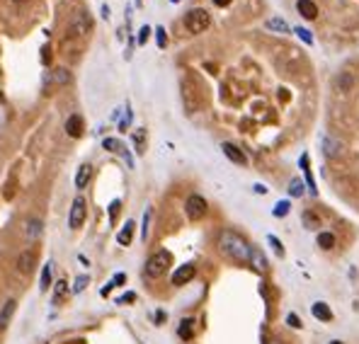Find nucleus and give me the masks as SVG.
<instances>
[{"instance_id": "46", "label": "nucleus", "mask_w": 359, "mask_h": 344, "mask_svg": "<svg viewBox=\"0 0 359 344\" xmlns=\"http://www.w3.org/2000/svg\"><path fill=\"white\" fill-rule=\"evenodd\" d=\"M0 100H2V92H0Z\"/></svg>"}, {"instance_id": "21", "label": "nucleus", "mask_w": 359, "mask_h": 344, "mask_svg": "<svg viewBox=\"0 0 359 344\" xmlns=\"http://www.w3.org/2000/svg\"><path fill=\"white\" fill-rule=\"evenodd\" d=\"M51 267H54V264H51V262H46V264H44V269H41V279H39V289H41V291H46L49 286H51Z\"/></svg>"}, {"instance_id": "13", "label": "nucleus", "mask_w": 359, "mask_h": 344, "mask_svg": "<svg viewBox=\"0 0 359 344\" xmlns=\"http://www.w3.org/2000/svg\"><path fill=\"white\" fill-rule=\"evenodd\" d=\"M296 10H299L306 19H316V15H318V5H316L313 0H299V2H296Z\"/></svg>"}, {"instance_id": "18", "label": "nucleus", "mask_w": 359, "mask_h": 344, "mask_svg": "<svg viewBox=\"0 0 359 344\" xmlns=\"http://www.w3.org/2000/svg\"><path fill=\"white\" fill-rule=\"evenodd\" d=\"M133 228H136L133 221H126V226H124V228L119 230V235H117V242H119V245H129L133 237Z\"/></svg>"}, {"instance_id": "26", "label": "nucleus", "mask_w": 359, "mask_h": 344, "mask_svg": "<svg viewBox=\"0 0 359 344\" xmlns=\"http://www.w3.org/2000/svg\"><path fill=\"white\" fill-rule=\"evenodd\" d=\"M289 194H291V197H301L303 194V182L299 180V177H294V180L289 182Z\"/></svg>"}, {"instance_id": "9", "label": "nucleus", "mask_w": 359, "mask_h": 344, "mask_svg": "<svg viewBox=\"0 0 359 344\" xmlns=\"http://www.w3.org/2000/svg\"><path fill=\"white\" fill-rule=\"evenodd\" d=\"M44 233V223H41V218H29L27 221V226H24V237L29 240V242H34L39 240Z\"/></svg>"}, {"instance_id": "24", "label": "nucleus", "mask_w": 359, "mask_h": 344, "mask_svg": "<svg viewBox=\"0 0 359 344\" xmlns=\"http://www.w3.org/2000/svg\"><path fill=\"white\" fill-rule=\"evenodd\" d=\"M303 223H306V228H311V230H318V228H321V218L316 216V214H311V211L303 214Z\"/></svg>"}, {"instance_id": "8", "label": "nucleus", "mask_w": 359, "mask_h": 344, "mask_svg": "<svg viewBox=\"0 0 359 344\" xmlns=\"http://www.w3.org/2000/svg\"><path fill=\"white\" fill-rule=\"evenodd\" d=\"M194 264H182V267H177L175 274H172V286H185L187 281L194 279Z\"/></svg>"}, {"instance_id": "1", "label": "nucleus", "mask_w": 359, "mask_h": 344, "mask_svg": "<svg viewBox=\"0 0 359 344\" xmlns=\"http://www.w3.org/2000/svg\"><path fill=\"white\" fill-rule=\"evenodd\" d=\"M219 250L226 254L228 259L238 262V264H250L252 247H250L238 233H233V230H224V233L219 235Z\"/></svg>"}, {"instance_id": "38", "label": "nucleus", "mask_w": 359, "mask_h": 344, "mask_svg": "<svg viewBox=\"0 0 359 344\" xmlns=\"http://www.w3.org/2000/svg\"><path fill=\"white\" fill-rule=\"evenodd\" d=\"M41 58H44V63H49V61H51V49H49V44L44 46V56H41Z\"/></svg>"}, {"instance_id": "45", "label": "nucleus", "mask_w": 359, "mask_h": 344, "mask_svg": "<svg viewBox=\"0 0 359 344\" xmlns=\"http://www.w3.org/2000/svg\"><path fill=\"white\" fill-rule=\"evenodd\" d=\"M172 2H180V0H172Z\"/></svg>"}, {"instance_id": "14", "label": "nucleus", "mask_w": 359, "mask_h": 344, "mask_svg": "<svg viewBox=\"0 0 359 344\" xmlns=\"http://www.w3.org/2000/svg\"><path fill=\"white\" fill-rule=\"evenodd\" d=\"M311 313H313V318H316V320H323V323H330V320H333V310L328 308L323 301L313 303V306H311Z\"/></svg>"}, {"instance_id": "3", "label": "nucleus", "mask_w": 359, "mask_h": 344, "mask_svg": "<svg viewBox=\"0 0 359 344\" xmlns=\"http://www.w3.org/2000/svg\"><path fill=\"white\" fill-rule=\"evenodd\" d=\"M170 262H172L170 252H168V250H160V252H155L151 259L146 262V274L153 276V279H158V276H163V274L168 272Z\"/></svg>"}, {"instance_id": "34", "label": "nucleus", "mask_w": 359, "mask_h": 344, "mask_svg": "<svg viewBox=\"0 0 359 344\" xmlns=\"http://www.w3.org/2000/svg\"><path fill=\"white\" fill-rule=\"evenodd\" d=\"M269 245L274 247V252H277V254H284V247H282V242H279V240H277V237H274V235H269Z\"/></svg>"}, {"instance_id": "11", "label": "nucleus", "mask_w": 359, "mask_h": 344, "mask_svg": "<svg viewBox=\"0 0 359 344\" xmlns=\"http://www.w3.org/2000/svg\"><path fill=\"white\" fill-rule=\"evenodd\" d=\"M323 150H325L328 158H340L342 143L340 141H335V138H330V136H323Z\"/></svg>"}, {"instance_id": "2", "label": "nucleus", "mask_w": 359, "mask_h": 344, "mask_svg": "<svg viewBox=\"0 0 359 344\" xmlns=\"http://www.w3.org/2000/svg\"><path fill=\"white\" fill-rule=\"evenodd\" d=\"M209 24H211V15L204 7H194L185 15V27H187L189 34H202Z\"/></svg>"}, {"instance_id": "25", "label": "nucleus", "mask_w": 359, "mask_h": 344, "mask_svg": "<svg viewBox=\"0 0 359 344\" xmlns=\"http://www.w3.org/2000/svg\"><path fill=\"white\" fill-rule=\"evenodd\" d=\"M133 145H136V153H143V148H146V131L143 128H138L133 133Z\"/></svg>"}, {"instance_id": "17", "label": "nucleus", "mask_w": 359, "mask_h": 344, "mask_svg": "<svg viewBox=\"0 0 359 344\" xmlns=\"http://www.w3.org/2000/svg\"><path fill=\"white\" fill-rule=\"evenodd\" d=\"M90 177H93V167L90 165H80V170H78V175H76V187L78 189H85Z\"/></svg>"}, {"instance_id": "32", "label": "nucleus", "mask_w": 359, "mask_h": 344, "mask_svg": "<svg viewBox=\"0 0 359 344\" xmlns=\"http://www.w3.org/2000/svg\"><path fill=\"white\" fill-rule=\"evenodd\" d=\"M155 34H158V46H160V49H165V44H168L165 29H163V27H158V29H155Z\"/></svg>"}, {"instance_id": "6", "label": "nucleus", "mask_w": 359, "mask_h": 344, "mask_svg": "<svg viewBox=\"0 0 359 344\" xmlns=\"http://www.w3.org/2000/svg\"><path fill=\"white\" fill-rule=\"evenodd\" d=\"M88 29H90L88 15L85 12H76L73 19H71V24H68V36H80V34H85Z\"/></svg>"}, {"instance_id": "43", "label": "nucleus", "mask_w": 359, "mask_h": 344, "mask_svg": "<svg viewBox=\"0 0 359 344\" xmlns=\"http://www.w3.org/2000/svg\"><path fill=\"white\" fill-rule=\"evenodd\" d=\"M330 344H345V342H340V340H333V342H330Z\"/></svg>"}, {"instance_id": "16", "label": "nucleus", "mask_w": 359, "mask_h": 344, "mask_svg": "<svg viewBox=\"0 0 359 344\" xmlns=\"http://www.w3.org/2000/svg\"><path fill=\"white\" fill-rule=\"evenodd\" d=\"M15 306H17V301H15V298L5 301V306H2V310H0V330H5V327H7L10 318H12V313H15Z\"/></svg>"}, {"instance_id": "36", "label": "nucleus", "mask_w": 359, "mask_h": 344, "mask_svg": "<svg viewBox=\"0 0 359 344\" xmlns=\"http://www.w3.org/2000/svg\"><path fill=\"white\" fill-rule=\"evenodd\" d=\"M286 323H289L291 327H301V320H299V315H294V313H291V315H286Z\"/></svg>"}, {"instance_id": "42", "label": "nucleus", "mask_w": 359, "mask_h": 344, "mask_svg": "<svg viewBox=\"0 0 359 344\" xmlns=\"http://www.w3.org/2000/svg\"><path fill=\"white\" fill-rule=\"evenodd\" d=\"M255 192H257V194H267V187L265 184H255Z\"/></svg>"}, {"instance_id": "5", "label": "nucleus", "mask_w": 359, "mask_h": 344, "mask_svg": "<svg viewBox=\"0 0 359 344\" xmlns=\"http://www.w3.org/2000/svg\"><path fill=\"white\" fill-rule=\"evenodd\" d=\"M85 214H88V204L83 197H78L73 201V206H71V216H68V226L71 228H80L83 226V221H85Z\"/></svg>"}, {"instance_id": "33", "label": "nucleus", "mask_w": 359, "mask_h": 344, "mask_svg": "<svg viewBox=\"0 0 359 344\" xmlns=\"http://www.w3.org/2000/svg\"><path fill=\"white\" fill-rule=\"evenodd\" d=\"M296 34L301 36L306 44H313V36H311V32H308V29H303V27H296Z\"/></svg>"}, {"instance_id": "41", "label": "nucleus", "mask_w": 359, "mask_h": 344, "mask_svg": "<svg viewBox=\"0 0 359 344\" xmlns=\"http://www.w3.org/2000/svg\"><path fill=\"white\" fill-rule=\"evenodd\" d=\"M231 2H233V0H214V5H219V7H226Z\"/></svg>"}, {"instance_id": "23", "label": "nucleus", "mask_w": 359, "mask_h": 344, "mask_svg": "<svg viewBox=\"0 0 359 344\" xmlns=\"http://www.w3.org/2000/svg\"><path fill=\"white\" fill-rule=\"evenodd\" d=\"M250 262H252V264H255V269H260V272H262V269H267L265 254L260 252V250H255V247H252V254H250Z\"/></svg>"}, {"instance_id": "4", "label": "nucleus", "mask_w": 359, "mask_h": 344, "mask_svg": "<svg viewBox=\"0 0 359 344\" xmlns=\"http://www.w3.org/2000/svg\"><path fill=\"white\" fill-rule=\"evenodd\" d=\"M185 211H187V216L192 221H199V218H204L207 214V199L204 197H199V194H192L185 204Z\"/></svg>"}, {"instance_id": "29", "label": "nucleus", "mask_w": 359, "mask_h": 344, "mask_svg": "<svg viewBox=\"0 0 359 344\" xmlns=\"http://www.w3.org/2000/svg\"><path fill=\"white\" fill-rule=\"evenodd\" d=\"M88 284H90V276H88V274H80V276L76 279V286H73V291H76V293H80V291H85V286H88Z\"/></svg>"}, {"instance_id": "10", "label": "nucleus", "mask_w": 359, "mask_h": 344, "mask_svg": "<svg viewBox=\"0 0 359 344\" xmlns=\"http://www.w3.org/2000/svg\"><path fill=\"white\" fill-rule=\"evenodd\" d=\"M221 150H224V155H226L228 160H233L236 165H245V163H247V158L243 155V150H240L238 145L224 143V145H221Z\"/></svg>"}, {"instance_id": "28", "label": "nucleus", "mask_w": 359, "mask_h": 344, "mask_svg": "<svg viewBox=\"0 0 359 344\" xmlns=\"http://www.w3.org/2000/svg\"><path fill=\"white\" fill-rule=\"evenodd\" d=\"M289 209H291V204H289V201H277V206H274V216H277V218L286 216V214H289Z\"/></svg>"}, {"instance_id": "19", "label": "nucleus", "mask_w": 359, "mask_h": 344, "mask_svg": "<svg viewBox=\"0 0 359 344\" xmlns=\"http://www.w3.org/2000/svg\"><path fill=\"white\" fill-rule=\"evenodd\" d=\"M267 29L279 32V34H286V32H289V24H286L282 17H269L267 19Z\"/></svg>"}, {"instance_id": "22", "label": "nucleus", "mask_w": 359, "mask_h": 344, "mask_svg": "<svg viewBox=\"0 0 359 344\" xmlns=\"http://www.w3.org/2000/svg\"><path fill=\"white\" fill-rule=\"evenodd\" d=\"M318 247L333 250V247H335V235H333V233H318Z\"/></svg>"}, {"instance_id": "31", "label": "nucleus", "mask_w": 359, "mask_h": 344, "mask_svg": "<svg viewBox=\"0 0 359 344\" xmlns=\"http://www.w3.org/2000/svg\"><path fill=\"white\" fill-rule=\"evenodd\" d=\"M148 226H151V209H146V214H143V228H141V237L143 240L148 237Z\"/></svg>"}, {"instance_id": "37", "label": "nucleus", "mask_w": 359, "mask_h": 344, "mask_svg": "<svg viewBox=\"0 0 359 344\" xmlns=\"http://www.w3.org/2000/svg\"><path fill=\"white\" fill-rule=\"evenodd\" d=\"M63 293H66V284H63V281H58V289H56V293H54V301L63 298Z\"/></svg>"}, {"instance_id": "15", "label": "nucleus", "mask_w": 359, "mask_h": 344, "mask_svg": "<svg viewBox=\"0 0 359 344\" xmlns=\"http://www.w3.org/2000/svg\"><path fill=\"white\" fill-rule=\"evenodd\" d=\"M66 133L71 136V138H78L80 133H83V119L73 114V116H68V121H66Z\"/></svg>"}, {"instance_id": "7", "label": "nucleus", "mask_w": 359, "mask_h": 344, "mask_svg": "<svg viewBox=\"0 0 359 344\" xmlns=\"http://www.w3.org/2000/svg\"><path fill=\"white\" fill-rule=\"evenodd\" d=\"M68 83H71V73L66 68H56V71L44 75V88L46 90H49V85H68Z\"/></svg>"}, {"instance_id": "27", "label": "nucleus", "mask_w": 359, "mask_h": 344, "mask_svg": "<svg viewBox=\"0 0 359 344\" xmlns=\"http://www.w3.org/2000/svg\"><path fill=\"white\" fill-rule=\"evenodd\" d=\"M338 85H340L342 92H347L350 88H352V75H350V73H342L340 78H338Z\"/></svg>"}, {"instance_id": "39", "label": "nucleus", "mask_w": 359, "mask_h": 344, "mask_svg": "<svg viewBox=\"0 0 359 344\" xmlns=\"http://www.w3.org/2000/svg\"><path fill=\"white\" fill-rule=\"evenodd\" d=\"M124 281H126V276H124V274H117V276L112 279V284H114V286H117V284H124Z\"/></svg>"}, {"instance_id": "12", "label": "nucleus", "mask_w": 359, "mask_h": 344, "mask_svg": "<svg viewBox=\"0 0 359 344\" xmlns=\"http://www.w3.org/2000/svg\"><path fill=\"white\" fill-rule=\"evenodd\" d=\"M17 269L22 274H29L34 269V252L32 250H24V252H19L17 257Z\"/></svg>"}, {"instance_id": "44", "label": "nucleus", "mask_w": 359, "mask_h": 344, "mask_svg": "<svg viewBox=\"0 0 359 344\" xmlns=\"http://www.w3.org/2000/svg\"><path fill=\"white\" fill-rule=\"evenodd\" d=\"M15 2H27V0H15Z\"/></svg>"}, {"instance_id": "30", "label": "nucleus", "mask_w": 359, "mask_h": 344, "mask_svg": "<svg viewBox=\"0 0 359 344\" xmlns=\"http://www.w3.org/2000/svg\"><path fill=\"white\" fill-rule=\"evenodd\" d=\"M102 145H105V150H112V153L121 150V143H119L117 138H105V141H102Z\"/></svg>"}, {"instance_id": "40", "label": "nucleus", "mask_w": 359, "mask_h": 344, "mask_svg": "<svg viewBox=\"0 0 359 344\" xmlns=\"http://www.w3.org/2000/svg\"><path fill=\"white\" fill-rule=\"evenodd\" d=\"M133 298H136L133 293H126V296H121V298H119V303H129V301H133Z\"/></svg>"}, {"instance_id": "20", "label": "nucleus", "mask_w": 359, "mask_h": 344, "mask_svg": "<svg viewBox=\"0 0 359 344\" xmlns=\"http://www.w3.org/2000/svg\"><path fill=\"white\" fill-rule=\"evenodd\" d=\"M177 332H180V337H182V340H192V337H194V320H192V318L182 320Z\"/></svg>"}, {"instance_id": "35", "label": "nucleus", "mask_w": 359, "mask_h": 344, "mask_svg": "<svg viewBox=\"0 0 359 344\" xmlns=\"http://www.w3.org/2000/svg\"><path fill=\"white\" fill-rule=\"evenodd\" d=\"M148 34H151V27H141V32H138V44H146V41H148Z\"/></svg>"}]
</instances>
